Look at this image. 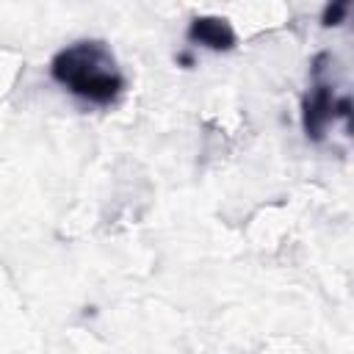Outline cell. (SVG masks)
Instances as JSON below:
<instances>
[{
    "instance_id": "6da1fadb",
    "label": "cell",
    "mask_w": 354,
    "mask_h": 354,
    "mask_svg": "<svg viewBox=\"0 0 354 354\" xmlns=\"http://www.w3.org/2000/svg\"><path fill=\"white\" fill-rule=\"evenodd\" d=\"M50 77L91 105H111L124 91V75L102 39H80L58 50L50 61Z\"/></svg>"
},
{
    "instance_id": "7a4b0ae2",
    "label": "cell",
    "mask_w": 354,
    "mask_h": 354,
    "mask_svg": "<svg viewBox=\"0 0 354 354\" xmlns=\"http://www.w3.org/2000/svg\"><path fill=\"white\" fill-rule=\"evenodd\" d=\"M326 61H329V53H318L313 58L310 86L301 97V130L313 144L324 141L335 119H343L346 127H351V97L335 94V86L326 80V66H324Z\"/></svg>"
},
{
    "instance_id": "3957f363",
    "label": "cell",
    "mask_w": 354,
    "mask_h": 354,
    "mask_svg": "<svg viewBox=\"0 0 354 354\" xmlns=\"http://www.w3.org/2000/svg\"><path fill=\"white\" fill-rule=\"evenodd\" d=\"M185 39L191 44H202L213 53H227L238 41L230 19H224V17H196V19H191V25L185 30Z\"/></svg>"
},
{
    "instance_id": "277c9868",
    "label": "cell",
    "mask_w": 354,
    "mask_h": 354,
    "mask_svg": "<svg viewBox=\"0 0 354 354\" xmlns=\"http://www.w3.org/2000/svg\"><path fill=\"white\" fill-rule=\"evenodd\" d=\"M346 14H348V3H346V0H337V3H329V6L324 8L321 22H324L326 28H329V25H340Z\"/></svg>"
},
{
    "instance_id": "5b68a950",
    "label": "cell",
    "mask_w": 354,
    "mask_h": 354,
    "mask_svg": "<svg viewBox=\"0 0 354 354\" xmlns=\"http://www.w3.org/2000/svg\"><path fill=\"white\" fill-rule=\"evenodd\" d=\"M177 61H180V64H188V66H191V64H194V55H191V53H180V55H177Z\"/></svg>"
}]
</instances>
